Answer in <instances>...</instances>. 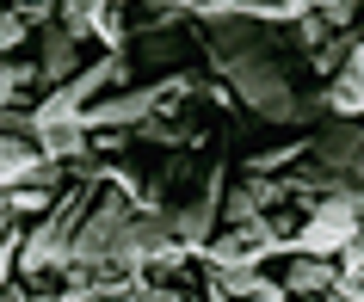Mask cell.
<instances>
[{
    "mask_svg": "<svg viewBox=\"0 0 364 302\" xmlns=\"http://www.w3.org/2000/svg\"><path fill=\"white\" fill-rule=\"evenodd\" d=\"M124 228H130V204L124 198H105L75 234V265H105L117 253V241H124Z\"/></svg>",
    "mask_w": 364,
    "mask_h": 302,
    "instance_id": "2",
    "label": "cell"
},
{
    "mask_svg": "<svg viewBox=\"0 0 364 302\" xmlns=\"http://www.w3.org/2000/svg\"><path fill=\"white\" fill-rule=\"evenodd\" d=\"M358 216H364V210L352 204V198H327V204L315 210V222L303 228V253H327V247L352 241V228H358Z\"/></svg>",
    "mask_w": 364,
    "mask_h": 302,
    "instance_id": "3",
    "label": "cell"
},
{
    "mask_svg": "<svg viewBox=\"0 0 364 302\" xmlns=\"http://www.w3.org/2000/svg\"><path fill=\"white\" fill-rule=\"evenodd\" d=\"M333 271H327V265H315V259H296L290 265V290H333Z\"/></svg>",
    "mask_w": 364,
    "mask_h": 302,
    "instance_id": "8",
    "label": "cell"
},
{
    "mask_svg": "<svg viewBox=\"0 0 364 302\" xmlns=\"http://www.w3.org/2000/svg\"><path fill=\"white\" fill-rule=\"evenodd\" d=\"M80 222H87V185L68 191V198H62V204L43 216V228L25 241L19 265H25V271H50V265L75 259V234H80Z\"/></svg>",
    "mask_w": 364,
    "mask_h": 302,
    "instance_id": "1",
    "label": "cell"
},
{
    "mask_svg": "<svg viewBox=\"0 0 364 302\" xmlns=\"http://www.w3.org/2000/svg\"><path fill=\"white\" fill-rule=\"evenodd\" d=\"M327 99H333L340 112H364V43L346 56V75H340V87H333Z\"/></svg>",
    "mask_w": 364,
    "mask_h": 302,
    "instance_id": "6",
    "label": "cell"
},
{
    "mask_svg": "<svg viewBox=\"0 0 364 302\" xmlns=\"http://www.w3.org/2000/svg\"><path fill=\"white\" fill-rule=\"evenodd\" d=\"M216 198H223V179H210V185H204V198H198V204H186V210L167 222L173 241H198V234L210 228V216H216Z\"/></svg>",
    "mask_w": 364,
    "mask_h": 302,
    "instance_id": "5",
    "label": "cell"
},
{
    "mask_svg": "<svg viewBox=\"0 0 364 302\" xmlns=\"http://www.w3.org/2000/svg\"><path fill=\"white\" fill-rule=\"evenodd\" d=\"M43 161H50V154H43V142H31V136H0V185L13 191V185H25V179H31V173H43Z\"/></svg>",
    "mask_w": 364,
    "mask_h": 302,
    "instance_id": "4",
    "label": "cell"
},
{
    "mask_svg": "<svg viewBox=\"0 0 364 302\" xmlns=\"http://www.w3.org/2000/svg\"><path fill=\"white\" fill-rule=\"evenodd\" d=\"M346 278H364V241H346V259H340Z\"/></svg>",
    "mask_w": 364,
    "mask_h": 302,
    "instance_id": "9",
    "label": "cell"
},
{
    "mask_svg": "<svg viewBox=\"0 0 364 302\" xmlns=\"http://www.w3.org/2000/svg\"><path fill=\"white\" fill-rule=\"evenodd\" d=\"M75 68V31H56V25H43V75L62 80Z\"/></svg>",
    "mask_w": 364,
    "mask_h": 302,
    "instance_id": "7",
    "label": "cell"
}]
</instances>
